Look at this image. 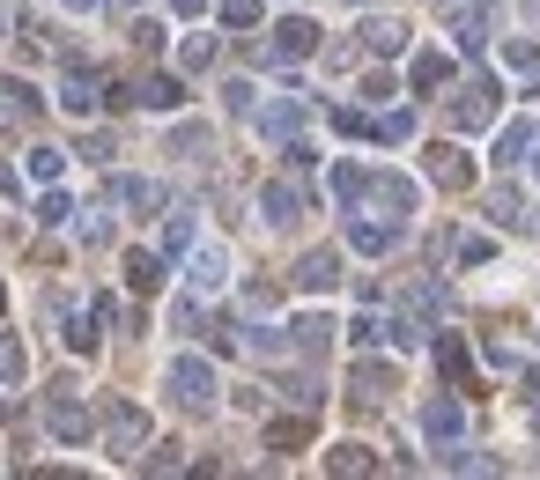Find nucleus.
Masks as SVG:
<instances>
[{
    "label": "nucleus",
    "mask_w": 540,
    "mask_h": 480,
    "mask_svg": "<svg viewBox=\"0 0 540 480\" xmlns=\"http://www.w3.org/2000/svg\"><path fill=\"white\" fill-rule=\"evenodd\" d=\"M319 52V23L311 15H282V23L267 30V60L274 67H296V60H311Z\"/></svg>",
    "instance_id": "obj_3"
},
{
    "label": "nucleus",
    "mask_w": 540,
    "mask_h": 480,
    "mask_svg": "<svg viewBox=\"0 0 540 480\" xmlns=\"http://www.w3.org/2000/svg\"><path fill=\"white\" fill-rule=\"evenodd\" d=\"M504 60H511L518 74H540V45H533V37H511V45H504Z\"/></svg>",
    "instance_id": "obj_29"
},
{
    "label": "nucleus",
    "mask_w": 540,
    "mask_h": 480,
    "mask_svg": "<svg viewBox=\"0 0 540 480\" xmlns=\"http://www.w3.org/2000/svg\"><path fill=\"white\" fill-rule=\"evenodd\" d=\"M171 8H178V15H208V0H171Z\"/></svg>",
    "instance_id": "obj_46"
},
{
    "label": "nucleus",
    "mask_w": 540,
    "mask_h": 480,
    "mask_svg": "<svg viewBox=\"0 0 540 480\" xmlns=\"http://www.w3.org/2000/svg\"><path fill=\"white\" fill-rule=\"evenodd\" d=\"M185 274H193L200 296H215V288L230 281V252H222V244H193V266H185Z\"/></svg>",
    "instance_id": "obj_12"
},
{
    "label": "nucleus",
    "mask_w": 540,
    "mask_h": 480,
    "mask_svg": "<svg viewBox=\"0 0 540 480\" xmlns=\"http://www.w3.org/2000/svg\"><path fill=\"white\" fill-rule=\"evenodd\" d=\"M126 288H134V296H156L163 288V259L156 252H126Z\"/></svg>",
    "instance_id": "obj_24"
},
{
    "label": "nucleus",
    "mask_w": 540,
    "mask_h": 480,
    "mask_svg": "<svg viewBox=\"0 0 540 480\" xmlns=\"http://www.w3.org/2000/svg\"><path fill=\"white\" fill-rule=\"evenodd\" d=\"M363 200L393 207V215H415V185H407V178H363Z\"/></svg>",
    "instance_id": "obj_19"
},
{
    "label": "nucleus",
    "mask_w": 540,
    "mask_h": 480,
    "mask_svg": "<svg viewBox=\"0 0 540 480\" xmlns=\"http://www.w3.org/2000/svg\"><path fill=\"white\" fill-rule=\"evenodd\" d=\"M67 8H74V15H89V8H97V0H67Z\"/></svg>",
    "instance_id": "obj_48"
},
{
    "label": "nucleus",
    "mask_w": 540,
    "mask_h": 480,
    "mask_svg": "<svg viewBox=\"0 0 540 480\" xmlns=\"http://www.w3.org/2000/svg\"><path fill=\"white\" fill-rule=\"evenodd\" d=\"M163 392H171L178 414H208V407H215V370H208V355H178L171 370H163Z\"/></svg>",
    "instance_id": "obj_1"
},
{
    "label": "nucleus",
    "mask_w": 540,
    "mask_h": 480,
    "mask_svg": "<svg viewBox=\"0 0 540 480\" xmlns=\"http://www.w3.org/2000/svg\"><path fill=\"white\" fill-rule=\"evenodd\" d=\"M533 15H540V0H533Z\"/></svg>",
    "instance_id": "obj_51"
},
{
    "label": "nucleus",
    "mask_w": 540,
    "mask_h": 480,
    "mask_svg": "<svg viewBox=\"0 0 540 480\" xmlns=\"http://www.w3.org/2000/svg\"><path fill=\"white\" fill-rule=\"evenodd\" d=\"M74 215V200H67V192H45V200H37V222H45V229H60Z\"/></svg>",
    "instance_id": "obj_33"
},
{
    "label": "nucleus",
    "mask_w": 540,
    "mask_h": 480,
    "mask_svg": "<svg viewBox=\"0 0 540 480\" xmlns=\"http://www.w3.org/2000/svg\"><path fill=\"white\" fill-rule=\"evenodd\" d=\"M326 473H341V480H348V473H378V451H363V444H333V451H326Z\"/></svg>",
    "instance_id": "obj_25"
},
{
    "label": "nucleus",
    "mask_w": 540,
    "mask_h": 480,
    "mask_svg": "<svg viewBox=\"0 0 540 480\" xmlns=\"http://www.w3.org/2000/svg\"><path fill=\"white\" fill-rule=\"evenodd\" d=\"M496 96H504V89H496L489 74H474V82H467V89L452 96V111H444V119H452L459 133H481V126L496 119Z\"/></svg>",
    "instance_id": "obj_5"
},
{
    "label": "nucleus",
    "mask_w": 540,
    "mask_h": 480,
    "mask_svg": "<svg viewBox=\"0 0 540 480\" xmlns=\"http://www.w3.org/2000/svg\"><path fill=\"white\" fill-rule=\"evenodd\" d=\"M348 333H356V348H378V340H385V318H356Z\"/></svg>",
    "instance_id": "obj_44"
},
{
    "label": "nucleus",
    "mask_w": 540,
    "mask_h": 480,
    "mask_svg": "<svg viewBox=\"0 0 540 480\" xmlns=\"http://www.w3.org/2000/svg\"><path fill=\"white\" fill-rule=\"evenodd\" d=\"M134 52H163V23H148V15H141V23H134Z\"/></svg>",
    "instance_id": "obj_42"
},
{
    "label": "nucleus",
    "mask_w": 540,
    "mask_h": 480,
    "mask_svg": "<svg viewBox=\"0 0 540 480\" xmlns=\"http://www.w3.org/2000/svg\"><path fill=\"white\" fill-rule=\"evenodd\" d=\"M134 104H141V111H178V104H185V82H171V74H141V82H134Z\"/></svg>",
    "instance_id": "obj_14"
},
{
    "label": "nucleus",
    "mask_w": 540,
    "mask_h": 480,
    "mask_svg": "<svg viewBox=\"0 0 540 480\" xmlns=\"http://www.w3.org/2000/svg\"><path fill=\"white\" fill-rule=\"evenodd\" d=\"M0 192H8V200H15V170H8V163H0Z\"/></svg>",
    "instance_id": "obj_47"
},
{
    "label": "nucleus",
    "mask_w": 540,
    "mask_h": 480,
    "mask_svg": "<svg viewBox=\"0 0 540 480\" xmlns=\"http://www.w3.org/2000/svg\"><path fill=\"white\" fill-rule=\"evenodd\" d=\"M289 333H296V340H289L296 355H326V348H333V318H326V311H304Z\"/></svg>",
    "instance_id": "obj_16"
},
{
    "label": "nucleus",
    "mask_w": 540,
    "mask_h": 480,
    "mask_svg": "<svg viewBox=\"0 0 540 480\" xmlns=\"http://www.w3.org/2000/svg\"><path fill=\"white\" fill-rule=\"evenodd\" d=\"M407 82H415V96H430V89H444V82H452V60H444V52H415Z\"/></svg>",
    "instance_id": "obj_21"
},
{
    "label": "nucleus",
    "mask_w": 540,
    "mask_h": 480,
    "mask_svg": "<svg viewBox=\"0 0 540 480\" xmlns=\"http://www.w3.org/2000/svg\"><path fill=\"white\" fill-rule=\"evenodd\" d=\"M60 340H67L74 355H89V348H97V318H67V333H60Z\"/></svg>",
    "instance_id": "obj_32"
},
{
    "label": "nucleus",
    "mask_w": 540,
    "mask_h": 480,
    "mask_svg": "<svg viewBox=\"0 0 540 480\" xmlns=\"http://www.w3.org/2000/svg\"><path fill=\"white\" fill-rule=\"evenodd\" d=\"M363 178H370V170H356V163H333V200H348V207H356V200H363Z\"/></svg>",
    "instance_id": "obj_27"
},
{
    "label": "nucleus",
    "mask_w": 540,
    "mask_h": 480,
    "mask_svg": "<svg viewBox=\"0 0 540 480\" xmlns=\"http://www.w3.org/2000/svg\"><path fill=\"white\" fill-rule=\"evenodd\" d=\"M437 370L452 377V384H474V355H467V340H459V333L437 340Z\"/></svg>",
    "instance_id": "obj_22"
},
{
    "label": "nucleus",
    "mask_w": 540,
    "mask_h": 480,
    "mask_svg": "<svg viewBox=\"0 0 540 480\" xmlns=\"http://www.w3.org/2000/svg\"><path fill=\"white\" fill-rule=\"evenodd\" d=\"M252 96H259L252 82H230V89H222V104H230V111H237V119H245V111H252Z\"/></svg>",
    "instance_id": "obj_45"
},
{
    "label": "nucleus",
    "mask_w": 540,
    "mask_h": 480,
    "mask_svg": "<svg viewBox=\"0 0 540 480\" xmlns=\"http://www.w3.org/2000/svg\"><path fill=\"white\" fill-rule=\"evenodd\" d=\"M393 392H400V377L385 370V362H356V370H348V399H356V407H385Z\"/></svg>",
    "instance_id": "obj_7"
},
{
    "label": "nucleus",
    "mask_w": 540,
    "mask_h": 480,
    "mask_svg": "<svg viewBox=\"0 0 540 480\" xmlns=\"http://www.w3.org/2000/svg\"><path fill=\"white\" fill-rule=\"evenodd\" d=\"M370 133H378V141H407V133H415V119H407V111H385Z\"/></svg>",
    "instance_id": "obj_38"
},
{
    "label": "nucleus",
    "mask_w": 540,
    "mask_h": 480,
    "mask_svg": "<svg viewBox=\"0 0 540 480\" xmlns=\"http://www.w3.org/2000/svg\"><path fill=\"white\" fill-rule=\"evenodd\" d=\"M178 466H185L178 444H156V451H148V473H178Z\"/></svg>",
    "instance_id": "obj_41"
},
{
    "label": "nucleus",
    "mask_w": 540,
    "mask_h": 480,
    "mask_svg": "<svg viewBox=\"0 0 540 480\" xmlns=\"http://www.w3.org/2000/svg\"><path fill=\"white\" fill-rule=\"evenodd\" d=\"M385 340H393L400 355H407V348H422V333H415V325H407V318H385Z\"/></svg>",
    "instance_id": "obj_40"
},
{
    "label": "nucleus",
    "mask_w": 540,
    "mask_h": 480,
    "mask_svg": "<svg viewBox=\"0 0 540 480\" xmlns=\"http://www.w3.org/2000/svg\"><path fill=\"white\" fill-rule=\"evenodd\" d=\"M489 259H496L489 237H459V266H489Z\"/></svg>",
    "instance_id": "obj_39"
},
{
    "label": "nucleus",
    "mask_w": 540,
    "mask_h": 480,
    "mask_svg": "<svg viewBox=\"0 0 540 480\" xmlns=\"http://www.w3.org/2000/svg\"><path fill=\"white\" fill-rule=\"evenodd\" d=\"M45 429L60 436V444H89V429H97V421H89V407L74 399V384H52V399H45Z\"/></svg>",
    "instance_id": "obj_4"
},
{
    "label": "nucleus",
    "mask_w": 540,
    "mask_h": 480,
    "mask_svg": "<svg viewBox=\"0 0 540 480\" xmlns=\"http://www.w3.org/2000/svg\"><path fill=\"white\" fill-rule=\"evenodd\" d=\"M245 340H252V355H282V348H289V340H282V333H267V325H252Z\"/></svg>",
    "instance_id": "obj_43"
},
{
    "label": "nucleus",
    "mask_w": 540,
    "mask_h": 480,
    "mask_svg": "<svg viewBox=\"0 0 540 480\" xmlns=\"http://www.w3.org/2000/svg\"><path fill=\"white\" fill-rule=\"evenodd\" d=\"M30 178H37V185L60 178V148H30Z\"/></svg>",
    "instance_id": "obj_35"
},
{
    "label": "nucleus",
    "mask_w": 540,
    "mask_h": 480,
    "mask_svg": "<svg viewBox=\"0 0 540 480\" xmlns=\"http://www.w3.org/2000/svg\"><path fill=\"white\" fill-rule=\"evenodd\" d=\"M200 148H208V126H178L171 133V156H200Z\"/></svg>",
    "instance_id": "obj_37"
},
{
    "label": "nucleus",
    "mask_w": 540,
    "mask_h": 480,
    "mask_svg": "<svg viewBox=\"0 0 540 480\" xmlns=\"http://www.w3.org/2000/svg\"><path fill=\"white\" fill-rule=\"evenodd\" d=\"M518 215H526V207H518V192L496 185V192H489V222H518Z\"/></svg>",
    "instance_id": "obj_34"
},
{
    "label": "nucleus",
    "mask_w": 540,
    "mask_h": 480,
    "mask_svg": "<svg viewBox=\"0 0 540 480\" xmlns=\"http://www.w3.org/2000/svg\"><path fill=\"white\" fill-rule=\"evenodd\" d=\"M252 119L267 141H296V126L311 119V104H296V96H274V104H252Z\"/></svg>",
    "instance_id": "obj_8"
},
{
    "label": "nucleus",
    "mask_w": 540,
    "mask_h": 480,
    "mask_svg": "<svg viewBox=\"0 0 540 480\" xmlns=\"http://www.w3.org/2000/svg\"><path fill=\"white\" fill-rule=\"evenodd\" d=\"M0 111H15V119H37V89H30V82H8V89H0Z\"/></svg>",
    "instance_id": "obj_28"
},
{
    "label": "nucleus",
    "mask_w": 540,
    "mask_h": 480,
    "mask_svg": "<svg viewBox=\"0 0 540 480\" xmlns=\"http://www.w3.org/2000/svg\"><path fill=\"white\" fill-rule=\"evenodd\" d=\"M363 45L378 52V60H393V52L407 45V23H393V15H370V23H363Z\"/></svg>",
    "instance_id": "obj_20"
},
{
    "label": "nucleus",
    "mask_w": 540,
    "mask_h": 480,
    "mask_svg": "<svg viewBox=\"0 0 540 480\" xmlns=\"http://www.w3.org/2000/svg\"><path fill=\"white\" fill-rule=\"evenodd\" d=\"M97 96H104V74H97V67H67V82H60V104L74 111V119H89V111H97Z\"/></svg>",
    "instance_id": "obj_11"
},
{
    "label": "nucleus",
    "mask_w": 540,
    "mask_h": 480,
    "mask_svg": "<svg viewBox=\"0 0 540 480\" xmlns=\"http://www.w3.org/2000/svg\"><path fill=\"white\" fill-rule=\"evenodd\" d=\"M422 170H430V185H444V192H467V185H474V163L459 156V148H444V141L422 156Z\"/></svg>",
    "instance_id": "obj_9"
},
{
    "label": "nucleus",
    "mask_w": 540,
    "mask_h": 480,
    "mask_svg": "<svg viewBox=\"0 0 540 480\" xmlns=\"http://www.w3.org/2000/svg\"><path fill=\"white\" fill-rule=\"evenodd\" d=\"M0 421H8V407H0Z\"/></svg>",
    "instance_id": "obj_50"
},
{
    "label": "nucleus",
    "mask_w": 540,
    "mask_h": 480,
    "mask_svg": "<svg viewBox=\"0 0 540 480\" xmlns=\"http://www.w3.org/2000/svg\"><path fill=\"white\" fill-rule=\"evenodd\" d=\"M422 436H430V444H459V436H467V407H459V399H430V407H422Z\"/></svg>",
    "instance_id": "obj_10"
},
{
    "label": "nucleus",
    "mask_w": 540,
    "mask_h": 480,
    "mask_svg": "<svg viewBox=\"0 0 540 480\" xmlns=\"http://www.w3.org/2000/svg\"><path fill=\"white\" fill-rule=\"evenodd\" d=\"M178 60H185V74L215 67V37H185V52H178Z\"/></svg>",
    "instance_id": "obj_30"
},
{
    "label": "nucleus",
    "mask_w": 540,
    "mask_h": 480,
    "mask_svg": "<svg viewBox=\"0 0 540 480\" xmlns=\"http://www.w3.org/2000/svg\"><path fill=\"white\" fill-rule=\"evenodd\" d=\"M540 141V126L533 119H511L504 133H496V170H511V163H526V148Z\"/></svg>",
    "instance_id": "obj_18"
},
{
    "label": "nucleus",
    "mask_w": 540,
    "mask_h": 480,
    "mask_svg": "<svg viewBox=\"0 0 540 480\" xmlns=\"http://www.w3.org/2000/svg\"><path fill=\"white\" fill-rule=\"evenodd\" d=\"M111 200L134 207V215H156V207H163V185H156V178H111Z\"/></svg>",
    "instance_id": "obj_17"
},
{
    "label": "nucleus",
    "mask_w": 540,
    "mask_h": 480,
    "mask_svg": "<svg viewBox=\"0 0 540 480\" xmlns=\"http://www.w3.org/2000/svg\"><path fill=\"white\" fill-rule=\"evenodd\" d=\"M163 252H193V215H171V222H163Z\"/></svg>",
    "instance_id": "obj_31"
},
{
    "label": "nucleus",
    "mask_w": 540,
    "mask_h": 480,
    "mask_svg": "<svg viewBox=\"0 0 540 480\" xmlns=\"http://www.w3.org/2000/svg\"><path fill=\"white\" fill-rule=\"evenodd\" d=\"M333 281H341V252H304V259H296V288H311V296H326Z\"/></svg>",
    "instance_id": "obj_13"
},
{
    "label": "nucleus",
    "mask_w": 540,
    "mask_h": 480,
    "mask_svg": "<svg viewBox=\"0 0 540 480\" xmlns=\"http://www.w3.org/2000/svg\"><path fill=\"white\" fill-rule=\"evenodd\" d=\"M348 244L378 259V252H393V244H400V222H363V215H348Z\"/></svg>",
    "instance_id": "obj_15"
},
{
    "label": "nucleus",
    "mask_w": 540,
    "mask_h": 480,
    "mask_svg": "<svg viewBox=\"0 0 540 480\" xmlns=\"http://www.w3.org/2000/svg\"><path fill=\"white\" fill-rule=\"evenodd\" d=\"M304 207H311V192H304V185H296V178H267V185H259V222H274V229H289L296 215H304Z\"/></svg>",
    "instance_id": "obj_6"
},
{
    "label": "nucleus",
    "mask_w": 540,
    "mask_h": 480,
    "mask_svg": "<svg viewBox=\"0 0 540 480\" xmlns=\"http://www.w3.org/2000/svg\"><path fill=\"white\" fill-rule=\"evenodd\" d=\"M311 444V414H282L267 421V451H304Z\"/></svg>",
    "instance_id": "obj_23"
},
{
    "label": "nucleus",
    "mask_w": 540,
    "mask_h": 480,
    "mask_svg": "<svg viewBox=\"0 0 540 480\" xmlns=\"http://www.w3.org/2000/svg\"><path fill=\"white\" fill-rule=\"evenodd\" d=\"M222 23H230V30H252V23H259V0H222Z\"/></svg>",
    "instance_id": "obj_36"
},
{
    "label": "nucleus",
    "mask_w": 540,
    "mask_h": 480,
    "mask_svg": "<svg viewBox=\"0 0 540 480\" xmlns=\"http://www.w3.org/2000/svg\"><path fill=\"white\" fill-rule=\"evenodd\" d=\"M30 377V355H23V340L15 333H0V384H23Z\"/></svg>",
    "instance_id": "obj_26"
},
{
    "label": "nucleus",
    "mask_w": 540,
    "mask_h": 480,
    "mask_svg": "<svg viewBox=\"0 0 540 480\" xmlns=\"http://www.w3.org/2000/svg\"><path fill=\"white\" fill-rule=\"evenodd\" d=\"M0 303H8V288H0Z\"/></svg>",
    "instance_id": "obj_49"
},
{
    "label": "nucleus",
    "mask_w": 540,
    "mask_h": 480,
    "mask_svg": "<svg viewBox=\"0 0 540 480\" xmlns=\"http://www.w3.org/2000/svg\"><path fill=\"white\" fill-rule=\"evenodd\" d=\"M104 444H111V458H141L148 451V414L134 399H111L104 407Z\"/></svg>",
    "instance_id": "obj_2"
}]
</instances>
